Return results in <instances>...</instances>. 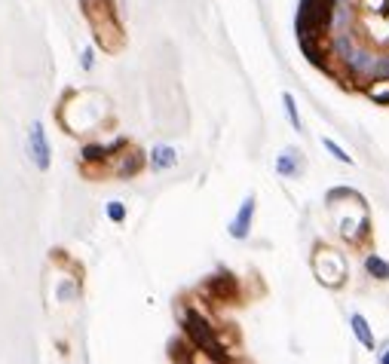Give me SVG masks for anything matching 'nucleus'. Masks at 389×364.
Wrapping results in <instances>:
<instances>
[{"instance_id": "f257e3e1", "label": "nucleus", "mask_w": 389, "mask_h": 364, "mask_svg": "<svg viewBox=\"0 0 389 364\" xmlns=\"http://www.w3.org/2000/svg\"><path fill=\"white\" fill-rule=\"evenodd\" d=\"M181 328H184V337L193 343V349L202 352V355H209L211 364H230V355H227V349L218 343V337L211 334V325L199 316L197 309L184 312V325Z\"/></svg>"}, {"instance_id": "f03ea898", "label": "nucleus", "mask_w": 389, "mask_h": 364, "mask_svg": "<svg viewBox=\"0 0 389 364\" xmlns=\"http://www.w3.org/2000/svg\"><path fill=\"white\" fill-rule=\"evenodd\" d=\"M334 10V0H301V10H298V31L301 37L307 40H319L322 34H328V19H331Z\"/></svg>"}, {"instance_id": "7ed1b4c3", "label": "nucleus", "mask_w": 389, "mask_h": 364, "mask_svg": "<svg viewBox=\"0 0 389 364\" xmlns=\"http://www.w3.org/2000/svg\"><path fill=\"white\" fill-rule=\"evenodd\" d=\"M28 154H31L34 166H37L40 172H49V166H53V147H49L44 123H31V129H28Z\"/></svg>"}, {"instance_id": "20e7f679", "label": "nucleus", "mask_w": 389, "mask_h": 364, "mask_svg": "<svg viewBox=\"0 0 389 364\" xmlns=\"http://www.w3.org/2000/svg\"><path fill=\"white\" fill-rule=\"evenodd\" d=\"M202 291L209 294L215 303H236L239 300V285H236V278L230 273H218L202 282Z\"/></svg>"}, {"instance_id": "39448f33", "label": "nucleus", "mask_w": 389, "mask_h": 364, "mask_svg": "<svg viewBox=\"0 0 389 364\" xmlns=\"http://www.w3.org/2000/svg\"><path fill=\"white\" fill-rule=\"evenodd\" d=\"M374 55L377 53H371L368 46H356L352 49V55L346 58V74L350 77H371V65H374Z\"/></svg>"}, {"instance_id": "423d86ee", "label": "nucleus", "mask_w": 389, "mask_h": 364, "mask_svg": "<svg viewBox=\"0 0 389 364\" xmlns=\"http://www.w3.org/2000/svg\"><path fill=\"white\" fill-rule=\"evenodd\" d=\"M251 221H255V196H245V202L236 211L233 224H230V236L233 239H245L251 233Z\"/></svg>"}, {"instance_id": "0eeeda50", "label": "nucleus", "mask_w": 389, "mask_h": 364, "mask_svg": "<svg viewBox=\"0 0 389 364\" xmlns=\"http://www.w3.org/2000/svg\"><path fill=\"white\" fill-rule=\"evenodd\" d=\"M356 46H359L356 34H352V31H337V34H331V40H328V55H334V58H341V62H346Z\"/></svg>"}, {"instance_id": "6e6552de", "label": "nucleus", "mask_w": 389, "mask_h": 364, "mask_svg": "<svg viewBox=\"0 0 389 364\" xmlns=\"http://www.w3.org/2000/svg\"><path fill=\"white\" fill-rule=\"evenodd\" d=\"M352 22H356V10H352V4H334L331 19H328V31H331V34L350 31Z\"/></svg>"}, {"instance_id": "1a4fd4ad", "label": "nucleus", "mask_w": 389, "mask_h": 364, "mask_svg": "<svg viewBox=\"0 0 389 364\" xmlns=\"http://www.w3.org/2000/svg\"><path fill=\"white\" fill-rule=\"evenodd\" d=\"M175 163H178V154H175V147H169V144H157V147L150 150V168H154V172L175 168Z\"/></svg>"}, {"instance_id": "9d476101", "label": "nucleus", "mask_w": 389, "mask_h": 364, "mask_svg": "<svg viewBox=\"0 0 389 364\" xmlns=\"http://www.w3.org/2000/svg\"><path fill=\"white\" fill-rule=\"evenodd\" d=\"M276 172L282 177H298L301 175V154L294 147L282 150V154L276 156Z\"/></svg>"}, {"instance_id": "9b49d317", "label": "nucleus", "mask_w": 389, "mask_h": 364, "mask_svg": "<svg viewBox=\"0 0 389 364\" xmlns=\"http://www.w3.org/2000/svg\"><path fill=\"white\" fill-rule=\"evenodd\" d=\"M169 358L172 364H197V349L190 340H172L169 343Z\"/></svg>"}, {"instance_id": "f8f14e48", "label": "nucleus", "mask_w": 389, "mask_h": 364, "mask_svg": "<svg viewBox=\"0 0 389 364\" xmlns=\"http://www.w3.org/2000/svg\"><path fill=\"white\" fill-rule=\"evenodd\" d=\"M350 328H352V337H356V340L365 346V349H374V346H377V340H374V334H371V325H368L365 316H359V312H356V316L350 318Z\"/></svg>"}, {"instance_id": "ddd939ff", "label": "nucleus", "mask_w": 389, "mask_h": 364, "mask_svg": "<svg viewBox=\"0 0 389 364\" xmlns=\"http://www.w3.org/2000/svg\"><path fill=\"white\" fill-rule=\"evenodd\" d=\"M365 273L371 278H377V282H386V278H389V264L383 257H377V254H368V257H365Z\"/></svg>"}, {"instance_id": "4468645a", "label": "nucleus", "mask_w": 389, "mask_h": 364, "mask_svg": "<svg viewBox=\"0 0 389 364\" xmlns=\"http://www.w3.org/2000/svg\"><path fill=\"white\" fill-rule=\"evenodd\" d=\"M282 105H285V114H289V123H291V129L294 132H301L303 129V123H301V114H298V101H294L291 92H285L282 95Z\"/></svg>"}, {"instance_id": "2eb2a0df", "label": "nucleus", "mask_w": 389, "mask_h": 364, "mask_svg": "<svg viewBox=\"0 0 389 364\" xmlns=\"http://www.w3.org/2000/svg\"><path fill=\"white\" fill-rule=\"evenodd\" d=\"M368 95L377 101V105H389V80H371Z\"/></svg>"}, {"instance_id": "dca6fc26", "label": "nucleus", "mask_w": 389, "mask_h": 364, "mask_svg": "<svg viewBox=\"0 0 389 364\" xmlns=\"http://www.w3.org/2000/svg\"><path fill=\"white\" fill-rule=\"evenodd\" d=\"M371 80H389V53L374 55V65H371Z\"/></svg>"}, {"instance_id": "f3484780", "label": "nucleus", "mask_w": 389, "mask_h": 364, "mask_svg": "<svg viewBox=\"0 0 389 364\" xmlns=\"http://www.w3.org/2000/svg\"><path fill=\"white\" fill-rule=\"evenodd\" d=\"M322 147H325V150H328V154H331L334 159H341V163H343V166H352V156H350V154H346V150L341 147V144H334L331 138H322Z\"/></svg>"}, {"instance_id": "a211bd4d", "label": "nucleus", "mask_w": 389, "mask_h": 364, "mask_svg": "<svg viewBox=\"0 0 389 364\" xmlns=\"http://www.w3.org/2000/svg\"><path fill=\"white\" fill-rule=\"evenodd\" d=\"M107 217H111V221L114 224H123L126 221V205H123V202H107Z\"/></svg>"}, {"instance_id": "6ab92c4d", "label": "nucleus", "mask_w": 389, "mask_h": 364, "mask_svg": "<svg viewBox=\"0 0 389 364\" xmlns=\"http://www.w3.org/2000/svg\"><path fill=\"white\" fill-rule=\"evenodd\" d=\"M80 67H83V71H92V67H95V49H92V46L83 49V55H80Z\"/></svg>"}, {"instance_id": "aec40b11", "label": "nucleus", "mask_w": 389, "mask_h": 364, "mask_svg": "<svg viewBox=\"0 0 389 364\" xmlns=\"http://www.w3.org/2000/svg\"><path fill=\"white\" fill-rule=\"evenodd\" d=\"M77 294H80V282H74V285H62V288H58V297H62V300L77 297Z\"/></svg>"}, {"instance_id": "412c9836", "label": "nucleus", "mask_w": 389, "mask_h": 364, "mask_svg": "<svg viewBox=\"0 0 389 364\" xmlns=\"http://www.w3.org/2000/svg\"><path fill=\"white\" fill-rule=\"evenodd\" d=\"M380 364H389V349H386L383 355H380Z\"/></svg>"}, {"instance_id": "4be33fe9", "label": "nucleus", "mask_w": 389, "mask_h": 364, "mask_svg": "<svg viewBox=\"0 0 389 364\" xmlns=\"http://www.w3.org/2000/svg\"><path fill=\"white\" fill-rule=\"evenodd\" d=\"M334 4H352V0H334Z\"/></svg>"}]
</instances>
